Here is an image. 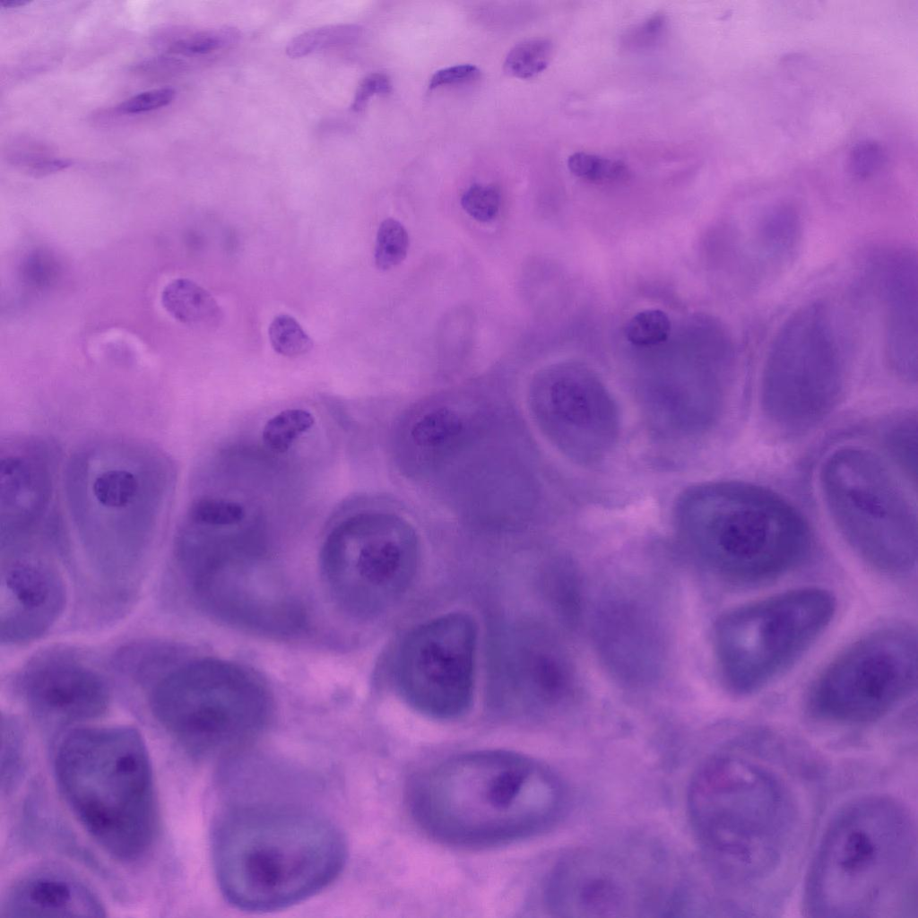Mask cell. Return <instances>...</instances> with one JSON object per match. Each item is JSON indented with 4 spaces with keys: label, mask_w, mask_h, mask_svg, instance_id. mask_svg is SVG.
<instances>
[{
    "label": "cell",
    "mask_w": 918,
    "mask_h": 918,
    "mask_svg": "<svg viewBox=\"0 0 918 918\" xmlns=\"http://www.w3.org/2000/svg\"><path fill=\"white\" fill-rule=\"evenodd\" d=\"M392 90L389 77L383 73H373L367 75L359 85L351 109L355 112L363 110L368 100L376 94H386Z\"/></svg>",
    "instance_id": "obj_38"
},
{
    "label": "cell",
    "mask_w": 918,
    "mask_h": 918,
    "mask_svg": "<svg viewBox=\"0 0 918 918\" xmlns=\"http://www.w3.org/2000/svg\"><path fill=\"white\" fill-rule=\"evenodd\" d=\"M2 917H102L104 905L84 879L55 863L18 875L2 899Z\"/></svg>",
    "instance_id": "obj_21"
},
{
    "label": "cell",
    "mask_w": 918,
    "mask_h": 918,
    "mask_svg": "<svg viewBox=\"0 0 918 918\" xmlns=\"http://www.w3.org/2000/svg\"><path fill=\"white\" fill-rule=\"evenodd\" d=\"M465 430L464 422L455 411L440 407L420 416L410 437L422 459L438 463L463 445Z\"/></svg>",
    "instance_id": "obj_23"
},
{
    "label": "cell",
    "mask_w": 918,
    "mask_h": 918,
    "mask_svg": "<svg viewBox=\"0 0 918 918\" xmlns=\"http://www.w3.org/2000/svg\"><path fill=\"white\" fill-rule=\"evenodd\" d=\"M845 382L830 311L811 302L790 315L771 342L761 376V409L779 430L803 432L837 406Z\"/></svg>",
    "instance_id": "obj_10"
},
{
    "label": "cell",
    "mask_w": 918,
    "mask_h": 918,
    "mask_svg": "<svg viewBox=\"0 0 918 918\" xmlns=\"http://www.w3.org/2000/svg\"><path fill=\"white\" fill-rule=\"evenodd\" d=\"M235 28L211 30L175 41L169 51L181 55H203L232 45L239 39Z\"/></svg>",
    "instance_id": "obj_35"
},
{
    "label": "cell",
    "mask_w": 918,
    "mask_h": 918,
    "mask_svg": "<svg viewBox=\"0 0 918 918\" xmlns=\"http://www.w3.org/2000/svg\"><path fill=\"white\" fill-rule=\"evenodd\" d=\"M461 205L474 220L488 222L498 213L500 195L494 186L476 184L464 192Z\"/></svg>",
    "instance_id": "obj_36"
},
{
    "label": "cell",
    "mask_w": 918,
    "mask_h": 918,
    "mask_svg": "<svg viewBox=\"0 0 918 918\" xmlns=\"http://www.w3.org/2000/svg\"><path fill=\"white\" fill-rule=\"evenodd\" d=\"M674 520L680 535L721 576L764 583L808 556L811 534L784 498L756 484L720 481L694 485L679 497Z\"/></svg>",
    "instance_id": "obj_5"
},
{
    "label": "cell",
    "mask_w": 918,
    "mask_h": 918,
    "mask_svg": "<svg viewBox=\"0 0 918 918\" xmlns=\"http://www.w3.org/2000/svg\"><path fill=\"white\" fill-rule=\"evenodd\" d=\"M530 405L544 436L576 463H596L617 443V403L599 376L583 363L559 362L541 372L532 386Z\"/></svg>",
    "instance_id": "obj_15"
},
{
    "label": "cell",
    "mask_w": 918,
    "mask_h": 918,
    "mask_svg": "<svg viewBox=\"0 0 918 918\" xmlns=\"http://www.w3.org/2000/svg\"><path fill=\"white\" fill-rule=\"evenodd\" d=\"M19 723L11 717H2L1 723V781L2 788L12 789L18 782L24 766L23 738Z\"/></svg>",
    "instance_id": "obj_31"
},
{
    "label": "cell",
    "mask_w": 918,
    "mask_h": 918,
    "mask_svg": "<svg viewBox=\"0 0 918 918\" xmlns=\"http://www.w3.org/2000/svg\"><path fill=\"white\" fill-rule=\"evenodd\" d=\"M19 688L34 712L58 722L98 717L110 700L104 679L63 652H48L33 659L22 671Z\"/></svg>",
    "instance_id": "obj_19"
},
{
    "label": "cell",
    "mask_w": 918,
    "mask_h": 918,
    "mask_svg": "<svg viewBox=\"0 0 918 918\" xmlns=\"http://www.w3.org/2000/svg\"><path fill=\"white\" fill-rule=\"evenodd\" d=\"M915 417H904L886 431L888 451L908 481H916L917 425Z\"/></svg>",
    "instance_id": "obj_28"
},
{
    "label": "cell",
    "mask_w": 918,
    "mask_h": 918,
    "mask_svg": "<svg viewBox=\"0 0 918 918\" xmlns=\"http://www.w3.org/2000/svg\"><path fill=\"white\" fill-rule=\"evenodd\" d=\"M917 681V637L909 627H884L838 654L814 680L807 707L816 718L840 724L878 720Z\"/></svg>",
    "instance_id": "obj_12"
},
{
    "label": "cell",
    "mask_w": 918,
    "mask_h": 918,
    "mask_svg": "<svg viewBox=\"0 0 918 918\" xmlns=\"http://www.w3.org/2000/svg\"><path fill=\"white\" fill-rule=\"evenodd\" d=\"M692 823L732 874L744 881L771 875L796 822L792 795L770 768L735 752L708 759L688 792Z\"/></svg>",
    "instance_id": "obj_7"
},
{
    "label": "cell",
    "mask_w": 918,
    "mask_h": 918,
    "mask_svg": "<svg viewBox=\"0 0 918 918\" xmlns=\"http://www.w3.org/2000/svg\"><path fill=\"white\" fill-rule=\"evenodd\" d=\"M62 540L41 535L1 546V641L14 645L44 635L65 606L64 579L51 558Z\"/></svg>",
    "instance_id": "obj_17"
},
{
    "label": "cell",
    "mask_w": 918,
    "mask_h": 918,
    "mask_svg": "<svg viewBox=\"0 0 918 918\" xmlns=\"http://www.w3.org/2000/svg\"><path fill=\"white\" fill-rule=\"evenodd\" d=\"M177 94L175 89L164 87L147 91L128 98L117 107L123 114H140L168 106Z\"/></svg>",
    "instance_id": "obj_37"
},
{
    "label": "cell",
    "mask_w": 918,
    "mask_h": 918,
    "mask_svg": "<svg viewBox=\"0 0 918 918\" xmlns=\"http://www.w3.org/2000/svg\"><path fill=\"white\" fill-rule=\"evenodd\" d=\"M217 881L234 906L269 912L300 903L340 874L346 844L325 817L289 805H244L221 813L212 835Z\"/></svg>",
    "instance_id": "obj_3"
},
{
    "label": "cell",
    "mask_w": 918,
    "mask_h": 918,
    "mask_svg": "<svg viewBox=\"0 0 918 918\" xmlns=\"http://www.w3.org/2000/svg\"><path fill=\"white\" fill-rule=\"evenodd\" d=\"M645 875L611 852L583 850L562 858L544 888L548 910L556 916H635L653 896Z\"/></svg>",
    "instance_id": "obj_16"
},
{
    "label": "cell",
    "mask_w": 918,
    "mask_h": 918,
    "mask_svg": "<svg viewBox=\"0 0 918 918\" xmlns=\"http://www.w3.org/2000/svg\"><path fill=\"white\" fill-rule=\"evenodd\" d=\"M28 4L29 2L24 0H2L0 1V7L4 9H12L22 7Z\"/></svg>",
    "instance_id": "obj_41"
},
{
    "label": "cell",
    "mask_w": 918,
    "mask_h": 918,
    "mask_svg": "<svg viewBox=\"0 0 918 918\" xmlns=\"http://www.w3.org/2000/svg\"><path fill=\"white\" fill-rule=\"evenodd\" d=\"M553 55L552 42L545 38H533L515 44L504 61V72L512 77L528 79L544 71Z\"/></svg>",
    "instance_id": "obj_26"
},
{
    "label": "cell",
    "mask_w": 918,
    "mask_h": 918,
    "mask_svg": "<svg viewBox=\"0 0 918 918\" xmlns=\"http://www.w3.org/2000/svg\"><path fill=\"white\" fill-rule=\"evenodd\" d=\"M833 595L801 588L740 606L722 618L717 656L729 688L740 695L761 690L793 665L830 624Z\"/></svg>",
    "instance_id": "obj_11"
},
{
    "label": "cell",
    "mask_w": 918,
    "mask_h": 918,
    "mask_svg": "<svg viewBox=\"0 0 918 918\" xmlns=\"http://www.w3.org/2000/svg\"><path fill=\"white\" fill-rule=\"evenodd\" d=\"M567 167L576 178L598 184L615 182L628 175L622 162L582 152L568 157Z\"/></svg>",
    "instance_id": "obj_34"
},
{
    "label": "cell",
    "mask_w": 918,
    "mask_h": 918,
    "mask_svg": "<svg viewBox=\"0 0 918 918\" xmlns=\"http://www.w3.org/2000/svg\"><path fill=\"white\" fill-rule=\"evenodd\" d=\"M819 486L839 533L873 568L910 573L917 561V510L893 470L870 450L844 446L824 461Z\"/></svg>",
    "instance_id": "obj_9"
},
{
    "label": "cell",
    "mask_w": 918,
    "mask_h": 918,
    "mask_svg": "<svg viewBox=\"0 0 918 918\" xmlns=\"http://www.w3.org/2000/svg\"><path fill=\"white\" fill-rule=\"evenodd\" d=\"M409 808L430 836L460 847H489L529 838L559 818L565 792L544 764L507 750L451 757L420 775Z\"/></svg>",
    "instance_id": "obj_2"
},
{
    "label": "cell",
    "mask_w": 918,
    "mask_h": 918,
    "mask_svg": "<svg viewBox=\"0 0 918 918\" xmlns=\"http://www.w3.org/2000/svg\"><path fill=\"white\" fill-rule=\"evenodd\" d=\"M55 775L73 813L108 853L134 861L149 850L158 810L149 752L136 729L72 731L58 745Z\"/></svg>",
    "instance_id": "obj_6"
},
{
    "label": "cell",
    "mask_w": 918,
    "mask_h": 918,
    "mask_svg": "<svg viewBox=\"0 0 918 918\" xmlns=\"http://www.w3.org/2000/svg\"><path fill=\"white\" fill-rule=\"evenodd\" d=\"M170 458L140 440L105 437L77 448L64 473L71 524L98 577L130 588L167 517L175 485Z\"/></svg>",
    "instance_id": "obj_1"
},
{
    "label": "cell",
    "mask_w": 918,
    "mask_h": 918,
    "mask_svg": "<svg viewBox=\"0 0 918 918\" xmlns=\"http://www.w3.org/2000/svg\"><path fill=\"white\" fill-rule=\"evenodd\" d=\"M273 349L285 357H298L307 353L313 348V341L298 323L289 315H279L273 318L268 329Z\"/></svg>",
    "instance_id": "obj_33"
},
{
    "label": "cell",
    "mask_w": 918,
    "mask_h": 918,
    "mask_svg": "<svg viewBox=\"0 0 918 918\" xmlns=\"http://www.w3.org/2000/svg\"><path fill=\"white\" fill-rule=\"evenodd\" d=\"M503 657L505 665L503 679L509 680V690L515 695L509 708L513 711H524L539 703H549L559 697L563 682L562 672L557 657L529 641H512L509 648H505Z\"/></svg>",
    "instance_id": "obj_22"
},
{
    "label": "cell",
    "mask_w": 918,
    "mask_h": 918,
    "mask_svg": "<svg viewBox=\"0 0 918 918\" xmlns=\"http://www.w3.org/2000/svg\"><path fill=\"white\" fill-rule=\"evenodd\" d=\"M671 321L667 314L656 308L634 315L626 324L624 333L629 342L639 347L660 344L667 340Z\"/></svg>",
    "instance_id": "obj_32"
},
{
    "label": "cell",
    "mask_w": 918,
    "mask_h": 918,
    "mask_svg": "<svg viewBox=\"0 0 918 918\" xmlns=\"http://www.w3.org/2000/svg\"><path fill=\"white\" fill-rule=\"evenodd\" d=\"M161 304L174 319L191 326H214L222 311L213 297L195 281L179 278L161 292Z\"/></svg>",
    "instance_id": "obj_24"
},
{
    "label": "cell",
    "mask_w": 918,
    "mask_h": 918,
    "mask_svg": "<svg viewBox=\"0 0 918 918\" xmlns=\"http://www.w3.org/2000/svg\"><path fill=\"white\" fill-rule=\"evenodd\" d=\"M879 286L884 304V352L891 371L916 383L918 350L917 258L910 250L882 258Z\"/></svg>",
    "instance_id": "obj_20"
},
{
    "label": "cell",
    "mask_w": 918,
    "mask_h": 918,
    "mask_svg": "<svg viewBox=\"0 0 918 918\" xmlns=\"http://www.w3.org/2000/svg\"><path fill=\"white\" fill-rule=\"evenodd\" d=\"M361 28L356 24L327 25L303 32L290 40L286 53L297 58L335 46L350 44L359 37Z\"/></svg>",
    "instance_id": "obj_27"
},
{
    "label": "cell",
    "mask_w": 918,
    "mask_h": 918,
    "mask_svg": "<svg viewBox=\"0 0 918 918\" xmlns=\"http://www.w3.org/2000/svg\"><path fill=\"white\" fill-rule=\"evenodd\" d=\"M420 540L403 515H376L351 539L333 545L325 576L339 604L359 619L377 617L408 591L420 563Z\"/></svg>",
    "instance_id": "obj_13"
},
{
    "label": "cell",
    "mask_w": 918,
    "mask_h": 918,
    "mask_svg": "<svg viewBox=\"0 0 918 918\" xmlns=\"http://www.w3.org/2000/svg\"><path fill=\"white\" fill-rule=\"evenodd\" d=\"M410 238L406 229L395 219L387 218L379 225L374 258L376 266L382 271L400 264L406 257Z\"/></svg>",
    "instance_id": "obj_29"
},
{
    "label": "cell",
    "mask_w": 918,
    "mask_h": 918,
    "mask_svg": "<svg viewBox=\"0 0 918 918\" xmlns=\"http://www.w3.org/2000/svg\"><path fill=\"white\" fill-rule=\"evenodd\" d=\"M479 75V68L470 64L446 67L437 71L431 76L429 87V89H435L442 85L465 82L477 78Z\"/></svg>",
    "instance_id": "obj_39"
},
{
    "label": "cell",
    "mask_w": 918,
    "mask_h": 918,
    "mask_svg": "<svg viewBox=\"0 0 918 918\" xmlns=\"http://www.w3.org/2000/svg\"><path fill=\"white\" fill-rule=\"evenodd\" d=\"M910 814L883 796L860 799L832 820L810 868L806 903L813 916H884L911 888L916 858Z\"/></svg>",
    "instance_id": "obj_4"
},
{
    "label": "cell",
    "mask_w": 918,
    "mask_h": 918,
    "mask_svg": "<svg viewBox=\"0 0 918 918\" xmlns=\"http://www.w3.org/2000/svg\"><path fill=\"white\" fill-rule=\"evenodd\" d=\"M245 517L241 505L222 498L203 497L188 507L186 522L204 526H224L240 523Z\"/></svg>",
    "instance_id": "obj_30"
},
{
    "label": "cell",
    "mask_w": 918,
    "mask_h": 918,
    "mask_svg": "<svg viewBox=\"0 0 918 918\" xmlns=\"http://www.w3.org/2000/svg\"><path fill=\"white\" fill-rule=\"evenodd\" d=\"M314 424L315 418L308 411L287 409L266 421L263 429L262 438L270 450L275 453H285Z\"/></svg>",
    "instance_id": "obj_25"
},
{
    "label": "cell",
    "mask_w": 918,
    "mask_h": 918,
    "mask_svg": "<svg viewBox=\"0 0 918 918\" xmlns=\"http://www.w3.org/2000/svg\"><path fill=\"white\" fill-rule=\"evenodd\" d=\"M58 451L33 436H13L0 448V544L46 530L56 484Z\"/></svg>",
    "instance_id": "obj_18"
},
{
    "label": "cell",
    "mask_w": 918,
    "mask_h": 918,
    "mask_svg": "<svg viewBox=\"0 0 918 918\" xmlns=\"http://www.w3.org/2000/svg\"><path fill=\"white\" fill-rule=\"evenodd\" d=\"M477 626L463 612H451L413 628L394 662L402 698L415 711L452 720L470 709L475 684Z\"/></svg>",
    "instance_id": "obj_14"
},
{
    "label": "cell",
    "mask_w": 918,
    "mask_h": 918,
    "mask_svg": "<svg viewBox=\"0 0 918 918\" xmlns=\"http://www.w3.org/2000/svg\"><path fill=\"white\" fill-rule=\"evenodd\" d=\"M73 162L69 160L36 158L29 159L27 169L34 176H45L69 168Z\"/></svg>",
    "instance_id": "obj_40"
},
{
    "label": "cell",
    "mask_w": 918,
    "mask_h": 918,
    "mask_svg": "<svg viewBox=\"0 0 918 918\" xmlns=\"http://www.w3.org/2000/svg\"><path fill=\"white\" fill-rule=\"evenodd\" d=\"M152 714L174 740L199 759H223L250 746L266 728V690L247 670L203 659L167 672L153 686Z\"/></svg>",
    "instance_id": "obj_8"
}]
</instances>
